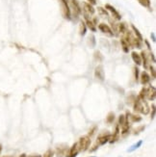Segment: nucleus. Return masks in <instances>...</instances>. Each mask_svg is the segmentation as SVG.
<instances>
[{
  "instance_id": "obj_36",
  "label": "nucleus",
  "mask_w": 156,
  "mask_h": 157,
  "mask_svg": "<svg viewBox=\"0 0 156 157\" xmlns=\"http://www.w3.org/2000/svg\"><path fill=\"white\" fill-rule=\"evenodd\" d=\"M20 157H27V155L25 154V153H23V154H21V155H20Z\"/></svg>"
},
{
  "instance_id": "obj_34",
  "label": "nucleus",
  "mask_w": 156,
  "mask_h": 157,
  "mask_svg": "<svg viewBox=\"0 0 156 157\" xmlns=\"http://www.w3.org/2000/svg\"><path fill=\"white\" fill-rule=\"evenodd\" d=\"M150 56L152 57V61H153V62H155V57H154V55H153V54H152V53H151V54H150Z\"/></svg>"
},
{
  "instance_id": "obj_31",
  "label": "nucleus",
  "mask_w": 156,
  "mask_h": 157,
  "mask_svg": "<svg viewBox=\"0 0 156 157\" xmlns=\"http://www.w3.org/2000/svg\"><path fill=\"white\" fill-rule=\"evenodd\" d=\"M134 71H135V78H136V80L138 79V77H139V68H135V70H134Z\"/></svg>"
},
{
  "instance_id": "obj_2",
  "label": "nucleus",
  "mask_w": 156,
  "mask_h": 157,
  "mask_svg": "<svg viewBox=\"0 0 156 157\" xmlns=\"http://www.w3.org/2000/svg\"><path fill=\"white\" fill-rule=\"evenodd\" d=\"M78 146H79L80 151H85L89 149L91 146V138L90 136H83L80 138L79 142H78Z\"/></svg>"
},
{
  "instance_id": "obj_17",
  "label": "nucleus",
  "mask_w": 156,
  "mask_h": 157,
  "mask_svg": "<svg viewBox=\"0 0 156 157\" xmlns=\"http://www.w3.org/2000/svg\"><path fill=\"white\" fill-rule=\"evenodd\" d=\"M117 28H118V31L120 34H124L127 31V26H126V24L124 22H120V24H118Z\"/></svg>"
},
{
  "instance_id": "obj_22",
  "label": "nucleus",
  "mask_w": 156,
  "mask_h": 157,
  "mask_svg": "<svg viewBox=\"0 0 156 157\" xmlns=\"http://www.w3.org/2000/svg\"><path fill=\"white\" fill-rule=\"evenodd\" d=\"M86 31H87V26L85 22H83V21H81L80 22V34L81 36H84L86 34Z\"/></svg>"
},
{
  "instance_id": "obj_1",
  "label": "nucleus",
  "mask_w": 156,
  "mask_h": 157,
  "mask_svg": "<svg viewBox=\"0 0 156 157\" xmlns=\"http://www.w3.org/2000/svg\"><path fill=\"white\" fill-rule=\"evenodd\" d=\"M134 110L138 113H141V114L146 115L149 112V106L145 99H141L137 96L135 101H134Z\"/></svg>"
},
{
  "instance_id": "obj_37",
  "label": "nucleus",
  "mask_w": 156,
  "mask_h": 157,
  "mask_svg": "<svg viewBox=\"0 0 156 157\" xmlns=\"http://www.w3.org/2000/svg\"><path fill=\"white\" fill-rule=\"evenodd\" d=\"M29 157H42L40 155H32V156H29Z\"/></svg>"
},
{
  "instance_id": "obj_35",
  "label": "nucleus",
  "mask_w": 156,
  "mask_h": 157,
  "mask_svg": "<svg viewBox=\"0 0 156 157\" xmlns=\"http://www.w3.org/2000/svg\"><path fill=\"white\" fill-rule=\"evenodd\" d=\"M151 36H152V39H153V42H155V37H154V34L152 33V34H151Z\"/></svg>"
},
{
  "instance_id": "obj_13",
  "label": "nucleus",
  "mask_w": 156,
  "mask_h": 157,
  "mask_svg": "<svg viewBox=\"0 0 156 157\" xmlns=\"http://www.w3.org/2000/svg\"><path fill=\"white\" fill-rule=\"evenodd\" d=\"M125 117L127 118V120L132 121V122H138L142 121V118L138 115H131L129 112H127V114Z\"/></svg>"
},
{
  "instance_id": "obj_23",
  "label": "nucleus",
  "mask_w": 156,
  "mask_h": 157,
  "mask_svg": "<svg viewBox=\"0 0 156 157\" xmlns=\"http://www.w3.org/2000/svg\"><path fill=\"white\" fill-rule=\"evenodd\" d=\"M139 3L146 8H150V0H138Z\"/></svg>"
},
{
  "instance_id": "obj_16",
  "label": "nucleus",
  "mask_w": 156,
  "mask_h": 157,
  "mask_svg": "<svg viewBox=\"0 0 156 157\" xmlns=\"http://www.w3.org/2000/svg\"><path fill=\"white\" fill-rule=\"evenodd\" d=\"M86 26L90 28V30H92L93 32H95L96 31V27H95V24L93 23V21H92L90 18H86Z\"/></svg>"
},
{
  "instance_id": "obj_20",
  "label": "nucleus",
  "mask_w": 156,
  "mask_h": 157,
  "mask_svg": "<svg viewBox=\"0 0 156 157\" xmlns=\"http://www.w3.org/2000/svg\"><path fill=\"white\" fill-rule=\"evenodd\" d=\"M141 58H142V63L143 64V67L145 68H148V56H146V53L145 51H143L141 53Z\"/></svg>"
},
{
  "instance_id": "obj_6",
  "label": "nucleus",
  "mask_w": 156,
  "mask_h": 157,
  "mask_svg": "<svg viewBox=\"0 0 156 157\" xmlns=\"http://www.w3.org/2000/svg\"><path fill=\"white\" fill-rule=\"evenodd\" d=\"M110 137H111V134L106 132V133H103V134H100L99 136L98 137V139H96V144L98 145H105L106 143L109 142V140H110Z\"/></svg>"
},
{
  "instance_id": "obj_40",
  "label": "nucleus",
  "mask_w": 156,
  "mask_h": 157,
  "mask_svg": "<svg viewBox=\"0 0 156 157\" xmlns=\"http://www.w3.org/2000/svg\"><path fill=\"white\" fill-rule=\"evenodd\" d=\"M91 157H95V156H91Z\"/></svg>"
},
{
  "instance_id": "obj_19",
  "label": "nucleus",
  "mask_w": 156,
  "mask_h": 157,
  "mask_svg": "<svg viewBox=\"0 0 156 157\" xmlns=\"http://www.w3.org/2000/svg\"><path fill=\"white\" fill-rule=\"evenodd\" d=\"M120 43H121V47H123V51L125 52V53L128 52V51H129V45H128V43H127L126 40L123 39V38L121 39Z\"/></svg>"
},
{
  "instance_id": "obj_3",
  "label": "nucleus",
  "mask_w": 156,
  "mask_h": 157,
  "mask_svg": "<svg viewBox=\"0 0 156 157\" xmlns=\"http://www.w3.org/2000/svg\"><path fill=\"white\" fill-rule=\"evenodd\" d=\"M70 9H71V11H72L73 17L77 18L81 14V7L79 3H78L77 0H70Z\"/></svg>"
},
{
  "instance_id": "obj_7",
  "label": "nucleus",
  "mask_w": 156,
  "mask_h": 157,
  "mask_svg": "<svg viewBox=\"0 0 156 157\" xmlns=\"http://www.w3.org/2000/svg\"><path fill=\"white\" fill-rule=\"evenodd\" d=\"M98 29L100 30L102 33L106 34V35H108V36H110V37L114 36V32H113V31H112L111 27L109 26V25H107V24H105V23H100V24L98 25Z\"/></svg>"
},
{
  "instance_id": "obj_28",
  "label": "nucleus",
  "mask_w": 156,
  "mask_h": 157,
  "mask_svg": "<svg viewBox=\"0 0 156 157\" xmlns=\"http://www.w3.org/2000/svg\"><path fill=\"white\" fill-rule=\"evenodd\" d=\"M53 155H54V151L51 149H48L47 151H46L45 154H43L42 157H53Z\"/></svg>"
},
{
  "instance_id": "obj_38",
  "label": "nucleus",
  "mask_w": 156,
  "mask_h": 157,
  "mask_svg": "<svg viewBox=\"0 0 156 157\" xmlns=\"http://www.w3.org/2000/svg\"><path fill=\"white\" fill-rule=\"evenodd\" d=\"M1 150H2V146L0 145V152H1Z\"/></svg>"
},
{
  "instance_id": "obj_39",
  "label": "nucleus",
  "mask_w": 156,
  "mask_h": 157,
  "mask_svg": "<svg viewBox=\"0 0 156 157\" xmlns=\"http://www.w3.org/2000/svg\"><path fill=\"white\" fill-rule=\"evenodd\" d=\"M4 157H10V156H4Z\"/></svg>"
},
{
  "instance_id": "obj_4",
  "label": "nucleus",
  "mask_w": 156,
  "mask_h": 157,
  "mask_svg": "<svg viewBox=\"0 0 156 157\" xmlns=\"http://www.w3.org/2000/svg\"><path fill=\"white\" fill-rule=\"evenodd\" d=\"M61 2V7H62V14H63L65 18L70 20V6L68 4V0H60Z\"/></svg>"
},
{
  "instance_id": "obj_5",
  "label": "nucleus",
  "mask_w": 156,
  "mask_h": 157,
  "mask_svg": "<svg viewBox=\"0 0 156 157\" xmlns=\"http://www.w3.org/2000/svg\"><path fill=\"white\" fill-rule=\"evenodd\" d=\"M83 11H84V17H85V18H89V17L93 15L95 12V8L90 3H83Z\"/></svg>"
},
{
  "instance_id": "obj_33",
  "label": "nucleus",
  "mask_w": 156,
  "mask_h": 157,
  "mask_svg": "<svg viewBox=\"0 0 156 157\" xmlns=\"http://www.w3.org/2000/svg\"><path fill=\"white\" fill-rule=\"evenodd\" d=\"M88 2L91 5H95L96 4V0H88Z\"/></svg>"
},
{
  "instance_id": "obj_30",
  "label": "nucleus",
  "mask_w": 156,
  "mask_h": 157,
  "mask_svg": "<svg viewBox=\"0 0 156 157\" xmlns=\"http://www.w3.org/2000/svg\"><path fill=\"white\" fill-rule=\"evenodd\" d=\"M150 71H151L152 77H153V78H155V74H156V73H155V68H154V67H153V66H150Z\"/></svg>"
},
{
  "instance_id": "obj_15",
  "label": "nucleus",
  "mask_w": 156,
  "mask_h": 157,
  "mask_svg": "<svg viewBox=\"0 0 156 157\" xmlns=\"http://www.w3.org/2000/svg\"><path fill=\"white\" fill-rule=\"evenodd\" d=\"M149 81H150V76L148 73L143 71V73H141V82L142 84H148Z\"/></svg>"
},
{
  "instance_id": "obj_8",
  "label": "nucleus",
  "mask_w": 156,
  "mask_h": 157,
  "mask_svg": "<svg viewBox=\"0 0 156 157\" xmlns=\"http://www.w3.org/2000/svg\"><path fill=\"white\" fill-rule=\"evenodd\" d=\"M95 77L100 81L104 80L105 74H104V68L102 66H98V67H96L95 70Z\"/></svg>"
},
{
  "instance_id": "obj_27",
  "label": "nucleus",
  "mask_w": 156,
  "mask_h": 157,
  "mask_svg": "<svg viewBox=\"0 0 156 157\" xmlns=\"http://www.w3.org/2000/svg\"><path fill=\"white\" fill-rule=\"evenodd\" d=\"M98 10L99 14H100L101 15H103V17H108V12H107V10H106V9H103V8L99 7Z\"/></svg>"
},
{
  "instance_id": "obj_11",
  "label": "nucleus",
  "mask_w": 156,
  "mask_h": 157,
  "mask_svg": "<svg viewBox=\"0 0 156 157\" xmlns=\"http://www.w3.org/2000/svg\"><path fill=\"white\" fill-rule=\"evenodd\" d=\"M79 151H80V149H79V146H78V142H77L70 147V151H68V154L67 156L68 157H76L78 153H79Z\"/></svg>"
},
{
  "instance_id": "obj_18",
  "label": "nucleus",
  "mask_w": 156,
  "mask_h": 157,
  "mask_svg": "<svg viewBox=\"0 0 156 157\" xmlns=\"http://www.w3.org/2000/svg\"><path fill=\"white\" fill-rule=\"evenodd\" d=\"M142 144H143V141L142 140H140V141H138L136 144H134L133 146H131L128 149H127V151L128 152H132V151H134V150H136V149H138L140 147L142 146Z\"/></svg>"
},
{
  "instance_id": "obj_29",
  "label": "nucleus",
  "mask_w": 156,
  "mask_h": 157,
  "mask_svg": "<svg viewBox=\"0 0 156 157\" xmlns=\"http://www.w3.org/2000/svg\"><path fill=\"white\" fill-rule=\"evenodd\" d=\"M89 40H91V42H92L91 47H93V46L95 45V37H93V36H91V37L89 38Z\"/></svg>"
},
{
  "instance_id": "obj_9",
  "label": "nucleus",
  "mask_w": 156,
  "mask_h": 157,
  "mask_svg": "<svg viewBox=\"0 0 156 157\" xmlns=\"http://www.w3.org/2000/svg\"><path fill=\"white\" fill-rule=\"evenodd\" d=\"M105 8H106V10H108V11H110V12H111V14H112V15H113V17H114V18H116L117 20H120V18H121L120 14L116 10V9H115V8L113 7V6H111V5L107 4V5L105 6Z\"/></svg>"
},
{
  "instance_id": "obj_32",
  "label": "nucleus",
  "mask_w": 156,
  "mask_h": 157,
  "mask_svg": "<svg viewBox=\"0 0 156 157\" xmlns=\"http://www.w3.org/2000/svg\"><path fill=\"white\" fill-rule=\"evenodd\" d=\"M154 115H155V106L152 105V116H151V119L154 118Z\"/></svg>"
},
{
  "instance_id": "obj_21",
  "label": "nucleus",
  "mask_w": 156,
  "mask_h": 157,
  "mask_svg": "<svg viewBox=\"0 0 156 157\" xmlns=\"http://www.w3.org/2000/svg\"><path fill=\"white\" fill-rule=\"evenodd\" d=\"M131 27H132V29H133V31H134V33H135V37L137 38V39H139L140 40H143V37H142V34L141 33H140V31L138 30V29H137V28L135 27V26H134V25L132 24V25H131Z\"/></svg>"
},
{
  "instance_id": "obj_14",
  "label": "nucleus",
  "mask_w": 156,
  "mask_h": 157,
  "mask_svg": "<svg viewBox=\"0 0 156 157\" xmlns=\"http://www.w3.org/2000/svg\"><path fill=\"white\" fill-rule=\"evenodd\" d=\"M131 57H132L134 63H135L137 66L142 65V58H141V56H140L137 52L134 51V52L131 53Z\"/></svg>"
},
{
  "instance_id": "obj_26",
  "label": "nucleus",
  "mask_w": 156,
  "mask_h": 157,
  "mask_svg": "<svg viewBox=\"0 0 156 157\" xmlns=\"http://www.w3.org/2000/svg\"><path fill=\"white\" fill-rule=\"evenodd\" d=\"M126 121V117H125V115H120V118H118V125H123L124 122Z\"/></svg>"
},
{
  "instance_id": "obj_24",
  "label": "nucleus",
  "mask_w": 156,
  "mask_h": 157,
  "mask_svg": "<svg viewBox=\"0 0 156 157\" xmlns=\"http://www.w3.org/2000/svg\"><path fill=\"white\" fill-rule=\"evenodd\" d=\"M115 120V115H114V113H109L108 116H107V118H106V121H107L108 124H112V122L114 121Z\"/></svg>"
},
{
  "instance_id": "obj_10",
  "label": "nucleus",
  "mask_w": 156,
  "mask_h": 157,
  "mask_svg": "<svg viewBox=\"0 0 156 157\" xmlns=\"http://www.w3.org/2000/svg\"><path fill=\"white\" fill-rule=\"evenodd\" d=\"M120 125H117L116 126V129H115V132L113 133V135H111L110 137V140H109V142L111 144H114L116 143L117 141L120 139Z\"/></svg>"
},
{
  "instance_id": "obj_12",
  "label": "nucleus",
  "mask_w": 156,
  "mask_h": 157,
  "mask_svg": "<svg viewBox=\"0 0 156 157\" xmlns=\"http://www.w3.org/2000/svg\"><path fill=\"white\" fill-rule=\"evenodd\" d=\"M146 97L148 100H154L155 99V89L154 87L146 88Z\"/></svg>"
},
{
  "instance_id": "obj_25",
  "label": "nucleus",
  "mask_w": 156,
  "mask_h": 157,
  "mask_svg": "<svg viewBox=\"0 0 156 157\" xmlns=\"http://www.w3.org/2000/svg\"><path fill=\"white\" fill-rule=\"evenodd\" d=\"M146 88H143L141 90V92H140L138 97L141 99H145L146 98Z\"/></svg>"
}]
</instances>
